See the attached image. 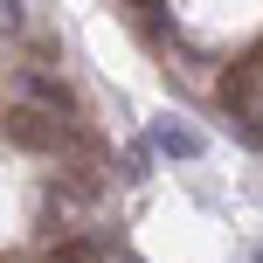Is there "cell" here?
I'll use <instances>...</instances> for the list:
<instances>
[{"label":"cell","instance_id":"cell-1","mask_svg":"<svg viewBox=\"0 0 263 263\" xmlns=\"http://www.w3.org/2000/svg\"><path fill=\"white\" fill-rule=\"evenodd\" d=\"M7 132L28 145V153H69V145H83V139H77V125L55 118V111H42V104H21V111L7 118Z\"/></svg>","mask_w":263,"mask_h":263},{"label":"cell","instance_id":"cell-2","mask_svg":"<svg viewBox=\"0 0 263 263\" xmlns=\"http://www.w3.org/2000/svg\"><path fill=\"white\" fill-rule=\"evenodd\" d=\"M14 90H21V104H42V111H63V118H77V97H69L63 77H49V69L21 63L14 69Z\"/></svg>","mask_w":263,"mask_h":263},{"label":"cell","instance_id":"cell-3","mask_svg":"<svg viewBox=\"0 0 263 263\" xmlns=\"http://www.w3.org/2000/svg\"><path fill=\"white\" fill-rule=\"evenodd\" d=\"M153 153H166V159H201L208 139H201L194 125H180V118H159V125H153Z\"/></svg>","mask_w":263,"mask_h":263},{"label":"cell","instance_id":"cell-4","mask_svg":"<svg viewBox=\"0 0 263 263\" xmlns=\"http://www.w3.org/2000/svg\"><path fill=\"white\" fill-rule=\"evenodd\" d=\"M111 236H55V263H111Z\"/></svg>","mask_w":263,"mask_h":263},{"label":"cell","instance_id":"cell-5","mask_svg":"<svg viewBox=\"0 0 263 263\" xmlns=\"http://www.w3.org/2000/svg\"><path fill=\"white\" fill-rule=\"evenodd\" d=\"M222 118H229V132H236L250 153H263V111H256V104H229Z\"/></svg>","mask_w":263,"mask_h":263},{"label":"cell","instance_id":"cell-6","mask_svg":"<svg viewBox=\"0 0 263 263\" xmlns=\"http://www.w3.org/2000/svg\"><path fill=\"white\" fill-rule=\"evenodd\" d=\"M21 28H28V7L21 0H0V35H21Z\"/></svg>","mask_w":263,"mask_h":263},{"label":"cell","instance_id":"cell-7","mask_svg":"<svg viewBox=\"0 0 263 263\" xmlns=\"http://www.w3.org/2000/svg\"><path fill=\"white\" fill-rule=\"evenodd\" d=\"M145 166H153V153L145 145H125V180H145Z\"/></svg>","mask_w":263,"mask_h":263},{"label":"cell","instance_id":"cell-8","mask_svg":"<svg viewBox=\"0 0 263 263\" xmlns=\"http://www.w3.org/2000/svg\"><path fill=\"white\" fill-rule=\"evenodd\" d=\"M111 263H139V256H132V250H118V256H111Z\"/></svg>","mask_w":263,"mask_h":263},{"label":"cell","instance_id":"cell-9","mask_svg":"<svg viewBox=\"0 0 263 263\" xmlns=\"http://www.w3.org/2000/svg\"><path fill=\"white\" fill-rule=\"evenodd\" d=\"M250 263H263V250H250Z\"/></svg>","mask_w":263,"mask_h":263}]
</instances>
